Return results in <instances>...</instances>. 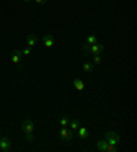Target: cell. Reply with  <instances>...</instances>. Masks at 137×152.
Returning <instances> with one entry per match:
<instances>
[{"label": "cell", "mask_w": 137, "mask_h": 152, "mask_svg": "<svg viewBox=\"0 0 137 152\" xmlns=\"http://www.w3.org/2000/svg\"><path fill=\"white\" fill-rule=\"evenodd\" d=\"M67 125H69V118H67V117H62V119H60V126L66 127Z\"/></svg>", "instance_id": "2e32d148"}, {"label": "cell", "mask_w": 137, "mask_h": 152, "mask_svg": "<svg viewBox=\"0 0 137 152\" xmlns=\"http://www.w3.org/2000/svg\"><path fill=\"white\" fill-rule=\"evenodd\" d=\"M73 85H74V88L77 89V91H80V92L85 89V84H84V81H82L81 78H75V80L73 81Z\"/></svg>", "instance_id": "9c48e42d"}, {"label": "cell", "mask_w": 137, "mask_h": 152, "mask_svg": "<svg viewBox=\"0 0 137 152\" xmlns=\"http://www.w3.org/2000/svg\"><path fill=\"white\" fill-rule=\"evenodd\" d=\"M37 4H45L47 3V0H34Z\"/></svg>", "instance_id": "ffe728a7"}, {"label": "cell", "mask_w": 137, "mask_h": 152, "mask_svg": "<svg viewBox=\"0 0 137 152\" xmlns=\"http://www.w3.org/2000/svg\"><path fill=\"white\" fill-rule=\"evenodd\" d=\"M105 140H107L110 144H114V145H116V144H119V142H121V137L116 134L115 132H113V130L105 133Z\"/></svg>", "instance_id": "3957f363"}, {"label": "cell", "mask_w": 137, "mask_h": 152, "mask_svg": "<svg viewBox=\"0 0 137 152\" xmlns=\"http://www.w3.org/2000/svg\"><path fill=\"white\" fill-rule=\"evenodd\" d=\"M11 149V141L8 137H0V151L8 152Z\"/></svg>", "instance_id": "5b68a950"}, {"label": "cell", "mask_w": 137, "mask_h": 152, "mask_svg": "<svg viewBox=\"0 0 137 152\" xmlns=\"http://www.w3.org/2000/svg\"><path fill=\"white\" fill-rule=\"evenodd\" d=\"M59 138L62 141H66V142H71L73 140V132L66 129V127H62L59 132Z\"/></svg>", "instance_id": "7a4b0ae2"}, {"label": "cell", "mask_w": 137, "mask_h": 152, "mask_svg": "<svg viewBox=\"0 0 137 152\" xmlns=\"http://www.w3.org/2000/svg\"><path fill=\"white\" fill-rule=\"evenodd\" d=\"M70 126H71V130L73 132H77V129L80 127V119H74L70 124Z\"/></svg>", "instance_id": "4fadbf2b"}, {"label": "cell", "mask_w": 137, "mask_h": 152, "mask_svg": "<svg viewBox=\"0 0 137 152\" xmlns=\"http://www.w3.org/2000/svg\"><path fill=\"white\" fill-rule=\"evenodd\" d=\"M21 127L25 133H33V130H34V124H33V121H30V119H25L23 122H22Z\"/></svg>", "instance_id": "277c9868"}, {"label": "cell", "mask_w": 137, "mask_h": 152, "mask_svg": "<svg viewBox=\"0 0 137 152\" xmlns=\"http://www.w3.org/2000/svg\"><path fill=\"white\" fill-rule=\"evenodd\" d=\"M37 41H39V37H37L36 34H33V33H30V34L26 37V42H28L26 45L30 47V48H32V47H34L36 44H37Z\"/></svg>", "instance_id": "ba28073f"}, {"label": "cell", "mask_w": 137, "mask_h": 152, "mask_svg": "<svg viewBox=\"0 0 137 152\" xmlns=\"http://www.w3.org/2000/svg\"><path fill=\"white\" fill-rule=\"evenodd\" d=\"M82 70H84L85 73H92V71H93V66H92L91 63H88V62H86V63L82 64Z\"/></svg>", "instance_id": "7c38bea8"}, {"label": "cell", "mask_w": 137, "mask_h": 152, "mask_svg": "<svg viewBox=\"0 0 137 152\" xmlns=\"http://www.w3.org/2000/svg\"><path fill=\"white\" fill-rule=\"evenodd\" d=\"M22 58H23V53H22L21 50H14L10 55V60L17 66L18 69H22Z\"/></svg>", "instance_id": "6da1fadb"}, {"label": "cell", "mask_w": 137, "mask_h": 152, "mask_svg": "<svg viewBox=\"0 0 137 152\" xmlns=\"http://www.w3.org/2000/svg\"><path fill=\"white\" fill-rule=\"evenodd\" d=\"M77 134H78V137H80L81 140H85V138L89 137V132L86 130L85 127H78V129H77Z\"/></svg>", "instance_id": "30bf717a"}, {"label": "cell", "mask_w": 137, "mask_h": 152, "mask_svg": "<svg viewBox=\"0 0 137 152\" xmlns=\"http://www.w3.org/2000/svg\"><path fill=\"white\" fill-rule=\"evenodd\" d=\"M104 51V45H102V44H92L91 45V53H93V55H100V53Z\"/></svg>", "instance_id": "52a82bcc"}, {"label": "cell", "mask_w": 137, "mask_h": 152, "mask_svg": "<svg viewBox=\"0 0 137 152\" xmlns=\"http://www.w3.org/2000/svg\"><path fill=\"white\" fill-rule=\"evenodd\" d=\"M88 44H96V42H97V39H96V36H93V34H91V36H88Z\"/></svg>", "instance_id": "5bb4252c"}, {"label": "cell", "mask_w": 137, "mask_h": 152, "mask_svg": "<svg viewBox=\"0 0 137 152\" xmlns=\"http://www.w3.org/2000/svg\"><path fill=\"white\" fill-rule=\"evenodd\" d=\"M0 137H1V133H0Z\"/></svg>", "instance_id": "7402d4cb"}, {"label": "cell", "mask_w": 137, "mask_h": 152, "mask_svg": "<svg viewBox=\"0 0 137 152\" xmlns=\"http://www.w3.org/2000/svg\"><path fill=\"white\" fill-rule=\"evenodd\" d=\"M93 63H95L96 66L102 64V56H100V55H93Z\"/></svg>", "instance_id": "9a60e30c"}, {"label": "cell", "mask_w": 137, "mask_h": 152, "mask_svg": "<svg viewBox=\"0 0 137 152\" xmlns=\"http://www.w3.org/2000/svg\"><path fill=\"white\" fill-rule=\"evenodd\" d=\"M41 41H42V44H44L47 48H52V47L55 45V39L52 37V34H48V33L42 36Z\"/></svg>", "instance_id": "8992f818"}, {"label": "cell", "mask_w": 137, "mask_h": 152, "mask_svg": "<svg viewBox=\"0 0 137 152\" xmlns=\"http://www.w3.org/2000/svg\"><path fill=\"white\" fill-rule=\"evenodd\" d=\"M82 51L86 53H91V44H88V42H85L84 45H82Z\"/></svg>", "instance_id": "e0dca14e"}, {"label": "cell", "mask_w": 137, "mask_h": 152, "mask_svg": "<svg viewBox=\"0 0 137 152\" xmlns=\"http://www.w3.org/2000/svg\"><path fill=\"white\" fill-rule=\"evenodd\" d=\"M23 1H26V3H29V1H32V0H23Z\"/></svg>", "instance_id": "44dd1931"}, {"label": "cell", "mask_w": 137, "mask_h": 152, "mask_svg": "<svg viewBox=\"0 0 137 152\" xmlns=\"http://www.w3.org/2000/svg\"><path fill=\"white\" fill-rule=\"evenodd\" d=\"M25 138H26V142H32L33 141V133H25Z\"/></svg>", "instance_id": "d6986e66"}, {"label": "cell", "mask_w": 137, "mask_h": 152, "mask_svg": "<svg viewBox=\"0 0 137 152\" xmlns=\"http://www.w3.org/2000/svg\"><path fill=\"white\" fill-rule=\"evenodd\" d=\"M107 145H108V141L107 140H102V141H97L96 142V147H97L99 151H107Z\"/></svg>", "instance_id": "8fae6325"}, {"label": "cell", "mask_w": 137, "mask_h": 152, "mask_svg": "<svg viewBox=\"0 0 137 152\" xmlns=\"http://www.w3.org/2000/svg\"><path fill=\"white\" fill-rule=\"evenodd\" d=\"M22 53H23L25 56H29L30 53H32V50H30V47H26V48H23V50H21Z\"/></svg>", "instance_id": "ac0fdd59"}]
</instances>
